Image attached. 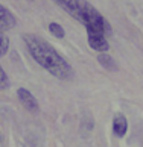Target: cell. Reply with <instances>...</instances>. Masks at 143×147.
Here are the masks:
<instances>
[{
	"mask_svg": "<svg viewBox=\"0 0 143 147\" xmlns=\"http://www.w3.org/2000/svg\"><path fill=\"white\" fill-rule=\"evenodd\" d=\"M9 86V79H8V74L5 73V70L0 67V90H5Z\"/></svg>",
	"mask_w": 143,
	"mask_h": 147,
	"instance_id": "cell-10",
	"label": "cell"
},
{
	"mask_svg": "<svg viewBox=\"0 0 143 147\" xmlns=\"http://www.w3.org/2000/svg\"><path fill=\"white\" fill-rule=\"evenodd\" d=\"M97 61H99V64H101L104 68H107V70H111V71H116V70H117V64L114 62V59L110 55L101 53V55L97 56Z\"/></svg>",
	"mask_w": 143,
	"mask_h": 147,
	"instance_id": "cell-7",
	"label": "cell"
},
{
	"mask_svg": "<svg viewBox=\"0 0 143 147\" xmlns=\"http://www.w3.org/2000/svg\"><path fill=\"white\" fill-rule=\"evenodd\" d=\"M8 49H9V38L5 34H0V58L6 55Z\"/></svg>",
	"mask_w": 143,
	"mask_h": 147,
	"instance_id": "cell-9",
	"label": "cell"
},
{
	"mask_svg": "<svg viewBox=\"0 0 143 147\" xmlns=\"http://www.w3.org/2000/svg\"><path fill=\"white\" fill-rule=\"evenodd\" d=\"M87 40H89V46L96 52H101V53H105L110 44H108V40L105 35H99V34H87Z\"/></svg>",
	"mask_w": 143,
	"mask_h": 147,
	"instance_id": "cell-3",
	"label": "cell"
},
{
	"mask_svg": "<svg viewBox=\"0 0 143 147\" xmlns=\"http://www.w3.org/2000/svg\"><path fill=\"white\" fill-rule=\"evenodd\" d=\"M49 32L55 36V38H64L65 36V30L61 24L55 23V21H52V23H49Z\"/></svg>",
	"mask_w": 143,
	"mask_h": 147,
	"instance_id": "cell-8",
	"label": "cell"
},
{
	"mask_svg": "<svg viewBox=\"0 0 143 147\" xmlns=\"http://www.w3.org/2000/svg\"><path fill=\"white\" fill-rule=\"evenodd\" d=\"M23 41L26 44L27 52L31 53V56L44 70H47L52 76L61 80L72 78L70 64L59 55L57 52V49L50 42H47L44 38L38 36L35 34H25Z\"/></svg>",
	"mask_w": 143,
	"mask_h": 147,
	"instance_id": "cell-1",
	"label": "cell"
},
{
	"mask_svg": "<svg viewBox=\"0 0 143 147\" xmlns=\"http://www.w3.org/2000/svg\"><path fill=\"white\" fill-rule=\"evenodd\" d=\"M52 2L58 5L65 14H69L82 26H85L87 34H99L107 36V34H110L111 30L105 17L89 0H52Z\"/></svg>",
	"mask_w": 143,
	"mask_h": 147,
	"instance_id": "cell-2",
	"label": "cell"
},
{
	"mask_svg": "<svg viewBox=\"0 0 143 147\" xmlns=\"http://www.w3.org/2000/svg\"><path fill=\"white\" fill-rule=\"evenodd\" d=\"M17 96H18V100L23 103V106L26 108V109H29L32 112L38 111V102H37V99L34 97V94H32L29 90L18 88L17 90Z\"/></svg>",
	"mask_w": 143,
	"mask_h": 147,
	"instance_id": "cell-5",
	"label": "cell"
},
{
	"mask_svg": "<svg viewBox=\"0 0 143 147\" xmlns=\"http://www.w3.org/2000/svg\"><path fill=\"white\" fill-rule=\"evenodd\" d=\"M15 24H17L15 15L6 6H3L0 3V30H9V29L15 28Z\"/></svg>",
	"mask_w": 143,
	"mask_h": 147,
	"instance_id": "cell-4",
	"label": "cell"
},
{
	"mask_svg": "<svg viewBox=\"0 0 143 147\" xmlns=\"http://www.w3.org/2000/svg\"><path fill=\"white\" fill-rule=\"evenodd\" d=\"M126 129H128V121L123 114H117L113 120V130L117 137H123L126 134Z\"/></svg>",
	"mask_w": 143,
	"mask_h": 147,
	"instance_id": "cell-6",
	"label": "cell"
}]
</instances>
